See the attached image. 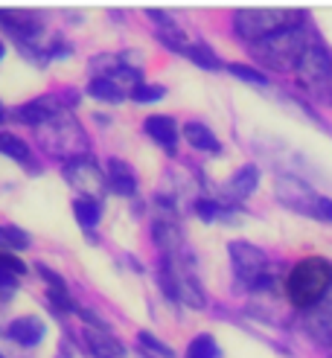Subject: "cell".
<instances>
[{"label":"cell","instance_id":"obj_21","mask_svg":"<svg viewBox=\"0 0 332 358\" xmlns=\"http://www.w3.org/2000/svg\"><path fill=\"white\" fill-rule=\"evenodd\" d=\"M27 274V265L15 254H0V289H15L17 277Z\"/></svg>","mask_w":332,"mask_h":358},{"label":"cell","instance_id":"obj_24","mask_svg":"<svg viewBox=\"0 0 332 358\" xmlns=\"http://www.w3.org/2000/svg\"><path fill=\"white\" fill-rule=\"evenodd\" d=\"M87 94H91L94 99H102V102H120L122 96H126L108 76H94L91 85H87Z\"/></svg>","mask_w":332,"mask_h":358},{"label":"cell","instance_id":"obj_30","mask_svg":"<svg viewBox=\"0 0 332 358\" xmlns=\"http://www.w3.org/2000/svg\"><path fill=\"white\" fill-rule=\"evenodd\" d=\"M315 219H321V222H332V199H324V195H321V201H318V213H315Z\"/></svg>","mask_w":332,"mask_h":358},{"label":"cell","instance_id":"obj_20","mask_svg":"<svg viewBox=\"0 0 332 358\" xmlns=\"http://www.w3.org/2000/svg\"><path fill=\"white\" fill-rule=\"evenodd\" d=\"M73 216H76L79 227L94 230V227L99 224V219H102V207H99V201H94V199H76V201H73Z\"/></svg>","mask_w":332,"mask_h":358},{"label":"cell","instance_id":"obj_12","mask_svg":"<svg viewBox=\"0 0 332 358\" xmlns=\"http://www.w3.org/2000/svg\"><path fill=\"white\" fill-rule=\"evenodd\" d=\"M59 114H64L59 108V99L44 96V99H32V102L21 105V108L15 111V120L17 122H27V125H35V129H41V125H47L50 120H56Z\"/></svg>","mask_w":332,"mask_h":358},{"label":"cell","instance_id":"obj_34","mask_svg":"<svg viewBox=\"0 0 332 358\" xmlns=\"http://www.w3.org/2000/svg\"><path fill=\"white\" fill-rule=\"evenodd\" d=\"M0 358H3V355H0Z\"/></svg>","mask_w":332,"mask_h":358},{"label":"cell","instance_id":"obj_11","mask_svg":"<svg viewBox=\"0 0 332 358\" xmlns=\"http://www.w3.org/2000/svg\"><path fill=\"white\" fill-rule=\"evenodd\" d=\"M143 131L161 149H166L169 155H175V146H178V122H175L169 114H152V117H146L143 120Z\"/></svg>","mask_w":332,"mask_h":358},{"label":"cell","instance_id":"obj_17","mask_svg":"<svg viewBox=\"0 0 332 358\" xmlns=\"http://www.w3.org/2000/svg\"><path fill=\"white\" fill-rule=\"evenodd\" d=\"M108 189L117 195H134L137 192V175L131 172V166L126 160H120V157L108 160Z\"/></svg>","mask_w":332,"mask_h":358},{"label":"cell","instance_id":"obj_16","mask_svg":"<svg viewBox=\"0 0 332 358\" xmlns=\"http://www.w3.org/2000/svg\"><path fill=\"white\" fill-rule=\"evenodd\" d=\"M44 320L41 317H32V315H27V317H17V320H12L9 324V338L12 341H17L21 347H35L44 338Z\"/></svg>","mask_w":332,"mask_h":358},{"label":"cell","instance_id":"obj_4","mask_svg":"<svg viewBox=\"0 0 332 358\" xmlns=\"http://www.w3.org/2000/svg\"><path fill=\"white\" fill-rule=\"evenodd\" d=\"M38 134H41L44 152L52 155L56 160H64V164L85 157L87 152V137L82 131V125L70 114H59L56 120H50L47 125L38 129Z\"/></svg>","mask_w":332,"mask_h":358},{"label":"cell","instance_id":"obj_28","mask_svg":"<svg viewBox=\"0 0 332 358\" xmlns=\"http://www.w3.org/2000/svg\"><path fill=\"white\" fill-rule=\"evenodd\" d=\"M137 341L143 344L149 352L161 355V358H175V350H172V347H166V344L161 341V338H154L152 332H140V335H137Z\"/></svg>","mask_w":332,"mask_h":358},{"label":"cell","instance_id":"obj_32","mask_svg":"<svg viewBox=\"0 0 332 358\" xmlns=\"http://www.w3.org/2000/svg\"><path fill=\"white\" fill-rule=\"evenodd\" d=\"M3 56H6V47H3V41H0V62H3Z\"/></svg>","mask_w":332,"mask_h":358},{"label":"cell","instance_id":"obj_7","mask_svg":"<svg viewBox=\"0 0 332 358\" xmlns=\"http://www.w3.org/2000/svg\"><path fill=\"white\" fill-rule=\"evenodd\" d=\"M62 175L67 178V184L85 192L82 199H94L99 201L105 189H108V172H102L91 157H79V160H70V164L62 166Z\"/></svg>","mask_w":332,"mask_h":358},{"label":"cell","instance_id":"obj_18","mask_svg":"<svg viewBox=\"0 0 332 358\" xmlns=\"http://www.w3.org/2000/svg\"><path fill=\"white\" fill-rule=\"evenodd\" d=\"M184 140L189 143L192 149L207 152V155H219V152H222L219 137H216L213 131H210L204 122H199V120H192V122H187V125H184Z\"/></svg>","mask_w":332,"mask_h":358},{"label":"cell","instance_id":"obj_22","mask_svg":"<svg viewBox=\"0 0 332 358\" xmlns=\"http://www.w3.org/2000/svg\"><path fill=\"white\" fill-rule=\"evenodd\" d=\"M192 207H196V216L201 219V222H231L233 219V207H224V204H219V201H210V199H199L196 204H192Z\"/></svg>","mask_w":332,"mask_h":358},{"label":"cell","instance_id":"obj_6","mask_svg":"<svg viewBox=\"0 0 332 358\" xmlns=\"http://www.w3.org/2000/svg\"><path fill=\"white\" fill-rule=\"evenodd\" d=\"M297 76V85L303 87V91L315 94V96H329L332 99V52L318 41L306 50V56L301 59L294 70Z\"/></svg>","mask_w":332,"mask_h":358},{"label":"cell","instance_id":"obj_31","mask_svg":"<svg viewBox=\"0 0 332 358\" xmlns=\"http://www.w3.org/2000/svg\"><path fill=\"white\" fill-rule=\"evenodd\" d=\"M38 274H44V280L50 282V289H64V280L56 274V271H50V268H44V265H38Z\"/></svg>","mask_w":332,"mask_h":358},{"label":"cell","instance_id":"obj_10","mask_svg":"<svg viewBox=\"0 0 332 358\" xmlns=\"http://www.w3.org/2000/svg\"><path fill=\"white\" fill-rule=\"evenodd\" d=\"M82 338H85L87 352H91L94 358H126V347H122L108 329L85 327Z\"/></svg>","mask_w":332,"mask_h":358},{"label":"cell","instance_id":"obj_13","mask_svg":"<svg viewBox=\"0 0 332 358\" xmlns=\"http://www.w3.org/2000/svg\"><path fill=\"white\" fill-rule=\"evenodd\" d=\"M0 27H6L15 38H21L24 44H32V38L41 32V24L35 15L12 12V9H0Z\"/></svg>","mask_w":332,"mask_h":358},{"label":"cell","instance_id":"obj_8","mask_svg":"<svg viewBox=\"0 0 332 358\" xmlns=\"http://www.w3.org/2000/svg\"><path fill=\"white\" fill-rule=\"evenodd\" d=\"M274 195H277L280 204H286L294 213H303V216H312V219H315V213H318L321 195L294 175H280L277 184H274Z\"/></svg>","mask_w":332,"mask_h":358},{"label":"cell","instance_id":"obj_26","mask_svg":"<svg viewBox=\"0 0 332 358\" xmlns=\"http://www.w3.org/2000/svg\"><path fill=\"white\" fill-rule=\"evenodd\" d=\"M29 234L15 224H0V248H9V250H27L29 248Z\"/></svg>","mask_w":332,"mask_h":358},{"label":"cell","instance_id":"obj_5","mask_svg":"<svg viewBox=\"0 0 332 358\" xmlns=\"http://www.w3.org/2000/svg\"><path fill=\"white\" fill-rule=\"evenodd\" d=\"M227 250H231V265H233L236 277L248 285V289H271L266 250L257 248L254 242H245V239H233L227 245Z\"/></svg>","mask_w":332,"mask_h":358},{"label":"cell","instance_id":"obj_23","mask_svg":"<svg viewBox=\"0 0 332 358\" xmlns=\"http://www.w3.org/2000/svg\"><path fill=\"white\" fill-rule=\"evenodd\" d=\"M187 358H222V350H219V344H216L213 335L201 332V335H196V338L189 341Z\"/></svg>","mask_w":332,"mask_h":358},{"label":"cell","instance_id":"obj_2","mask_svg":"<svg viewBox=\"0 0 332 358\" xmlns=\"http://www.w3.org/2000/svg\"><path fill=\"white\" fill-rule=\"evenodd\" d=\"M312 44H318L312 38V32L306 24L301 27H291V29H283L271 35V38L259 41L251 47L254 59L262 64V67H271V70H280V73H289V70H297L301 59L306 56V50Z\"/></svg>","mask_w":332,"mask_h":358},{"label":"cell","instance_id":"obj_19","mask_svg":"<svg viewBox=\"0 0 332 358\" xmlns=\"http://www.w3.org/2000/svg\"><path fill=\"white\" fill-rule=\"evenodd\" d=\"M184 56H187L192 64L204 67V70H222V67H224L222 59L216 56V50L210 47V44H204V41H192V44L184 50Z\"/></svg>","mask_w":332,"mask_h":358},{"label":"cell","instance_id":"obj_27","mask_svg":"<svg viewBox=\"0 0 332 358\" xmlns=\"http://www.w3.org/2000/svg\"><path fill=\"white\" fill-rule=\"evenodd\" d=\"M227 73L236 76V79H242V82H248V85L268 87V76L262 73V70L251 67V64H239V62H233V64H227Z\"/></svg>","mask_w":332,"mask_h":358},{"label":"cell","instance_id":"obj_9","mask_svg":"<svg viewBox=\"0 0 332 358\" xmlns=\"http://www.w3.org/2000/svg\"><path fill=\"white\" fill-rule=\"evenodd\" d=\"M303 329L318 344L332 347V289L326 292V297L318 303V306L303 312Z\"/></svg>","mask_w":332,"mask_h":358},{"label":"cell","instance_id":"obj_33","mask_svg":"<svg viewBox=\"0 0 332 358\" xmlns=\"http://www.w3.org/2000/svg\"><path fill=\"white\" fill-rule=\"evenodd\" d=\"M3 120H6V111H3V105H0V125H3Z\"/></svg>","mask_w":332,"mask_h":358},{"label":"cell","instance_id":"obj_25","mask_svg":"<svg viewBox=\"0 0 332 358\" xmlns=\"http://www.w3.org/2000/svg\"><path fill=\"white\" fill-rule=\"evenodd\" d=\"M0 155L17 160V164H27V160H29V146L21 137H15L9 131H0Z\"/></svg>","mask_w":332,"mask_h":358},{"label":"cell","instance_id":"obj_14","mask_svg":"<svg viewBox=\"0 0 332 358\" xmlns=\"http://www.w3.org/2000/svg\"><path fill=\"white\" fill-rule=\"evenodd\" d=\"M257 184H259V169L254 164H245L231 175V181L224 184V195L231 201H245L248 195L257 192Z\"/></svg>","mask_w":332,"mask_h":358},{"label":"cell","instance_id":"obj_15","mask_svg":"<svg viewBox=\"0 0 332 358\" xmlns=\"http://www.w3.org/2000/svg\"><path fill=\"white\" fill-rule=\"evenodd\" d=\"M152 239H154V245L161 248L169 259L181 254L184 236H181V227L175 224L172 219H157V222L152 224Z\"/></svg>","mask_w":332,"mask_h":358},{"label":"cell","instance_id":"obj_29","mask_svg":"<svg viewBox=\"0 0 332 358\" xmlns=\"http://www.w3.org/2000/svg\"><path fill=\"white\" fill-rule=\"evenodd\" d=\"M166 96V87L164 85H140L131 91V99L134 102H157Z\"/></svg>","mask_w":332,"mask_h":358},{"label":"cell","instance_id":"obj_1","mask_svg":"<svg viewBox=\"0 0 332 358\" xmlns=\"http://www.w3.org/2000/svg\"><path fill=\"white\" fill-rule=\"evenodd\" d=\"M332 289V262L324 257H306L286 274L283 292L294 309L309 312Z\"/></svg>","mask_w":332,"mask_h":358},{"label":"cell","instance_id":"obj_3","mask_svg":"<svg viewBox=\"0 0 332 358\" xmlns=\"http://www.w3.org/2000/svg\"><path fill=\"white\" fill-rule=\"evenodd\" d=\"M301 24H306V15L301 9H239L233 15V32L251 47Z\"/></svg>","mask_w":332,"mask_h":358}]
</instances>
